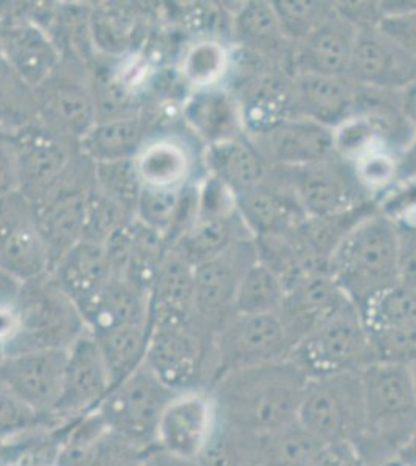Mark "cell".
Here are the masks:
<instances>
[{
    "label": "cell",
    "mask_w": 416,
    "mask_h": 466,
    "mask_svg": "<svg viewBox=\"0 0 416 466\" xmlns=\"http://www.w3.org/2000/svg\"><path fill=\"white\" fill-rule=\"evenodd\" d=\"M207 175L215 176L235 193L252 190L270 175V167L248 136L207 147L204 153Z\"/></svg>",
    "instance_id": "obj_31"
},
{
    "label": "cell",
    "mask_w": 416,
    "mask_h": 466,
    "mask_svg": "<svg viewBox=\"0 0 416 466\" xmlns=\"http://www.w3.org/2000/svg\"><path fill=\"white\" fill-rule=\"evenodd\" d=\"M370 331L416 323V288L398 283L359 309Z\"/></svg>",
    "instance_id": "obj_38"
},
{
    "label": "cell",
    "mask_w": 416,
    "mask_h": 466,
    "mask_svg": "<svg viewBox=\"0 0 416 466\" xmlns=\"http://www.w3.org/2000/svg\"><path fill=\"white\" fill-rule=\"evenodd\" d=\"M237 210L253 239L290 235L308 217L289 187L270 168L263 184L235 197Z\"/></svg>",
    "instance_id": "obj_19"
},
{
    "label": "cell",
    "mask_w": 416,
    "mask_h": 466,
    "mask_svg": "<svg viewBox=\"0 0 416 466\" xmlns=\"http://www.w3.org/2000/svg\"><path fill=\"white\" fill-rule=\"evenodd\" d=\"M182 116L206 148L246 134L241 106L224 86L195 90L184 103Z\"/></svg>",
    "instance_id": "obj_26"
},
{
    "label": "cell",
    "mask_w": 416,
    "mask_h": 466,
    "mask_svg": "<svg viewBox=\"0 0 416 466\" xmlns=\"http://www.w3.org/2000/svg\"><path fill=\"white\" fill-rule=\"evenodd\" d=\"M52 274L86 322L111 281V257L103 244L79 241L56 263Z\"/></svg>",
    "instance_id": "obj_24"
},
{
    "label": "cell",
    "mask_w": 416,
    "mask_h": 466,
    "mask_svg": "<svg viewBox=\"0 0 416 466\" xmlns=\"http://www.w3.org/2000/svg\"><path fill=\"white\" fill-rule=\"evenodd\" d=\"M330 274L362 309L380 292L400 283L398 226L380 210L362 218L332 252Z\"/></svg>",
    "instance_id": "obj_2"
},
{
    "label": "cell",
    "mask_w": 416,
    "mask_h": 466,
    "mask_svg": "<svg viewBox=\"0 0 416 466\" xmlns=\"http://www.w3.org/2000/svg\"><path fill=\"white\" fill-rule=\"evenodd\" d=\"M292 349L294 344L279 313L235 314L213 336V382L230 371L286 360Z\"/></svg>",
    "instance_id": "obj_10"
},
{
    "label": "cell",
    "mask_w": 416,
    "mask_h": 466,
    "mask_svg": "<svg viewBox=\"0 0 416 466\" xmlns=\"http://www.w3.org/2000/svg\"><path fill=\"white\" fill-rule=\"evenodd\" d=\"M151 136L149 118L140 109L98 120L79 142V149L94 164L122 162L134 159Z\"/></svg>",
    "instance_id": "obj_29"
},
{
    "label": "cell",
    "mask_w": 416,
    "mask_h": 466,
    "mask_svg": "<svg viewBox=\"0 0 416 466\" xmlns=\"http://www.w3.org/2000/svg\"><path fill=\"white\" fill-rule=\"evenodd\" d=\"M232 28L233 37L243 50L290 70L294 44L286 36L272 2H246L233 17Z\"/></svg>",
    "instance_id": "obj_28"
},
{
    "label": "cell",
    "mask_w": 416,
    "mask_h": 466,
    "mask_svg": "<svg viewBox=\"0 0 416 466\" xmlns=\"http://www.w3.org/2000/svg\"><path fill=\"white\" fill-rule=\"evenodd\" d=\"M37 122L61 137L79 144L94 127L96 116L90 66L63 58L35 87Z\"/></svg>",
    "instance_id": "obj_8"
},
{
    "label": "cell",
    "mask_w": 416,
    "mask_h": 466,
    "mask_svg": "<svg viewBox=\"0 0 416 466\" xmlns=\"http://www.w3.org/2000/svg\"><path fill=\"white\" fill-rule=\"evenodd\" d=\"M407 367H409V370H411V382H413V389H415L416 395V362L415 364H411V366Z\"/></svg>",
    "instance_id": "obj_53"
},
{
    "label": "cell",
    "mask_w": 416,
    "mask_h": 466,
    "mask_svg": "<svg viewBox=\"0 0 416 466\" xmlns=\"http://www.w3.org/2000/svg\"><path fill=\"white\" fill-rule=\"evenodd\" d=\"M365 408V434L360 452L393 450L395 454L416 428V395L409 367L373 362L360 370Z\"/></svg>",
    "instance_id": "obj_3"
},
{
    "label": "cell",
    "mask_w": 416,
    "mask_h": 466,
    "mask_svg": "<svg viewBox=\"0 0 416 466\" xmlns=\"http://www.w3.org/2000/svg\"><path fill=\"white\" fill-rule=\"evenodd\" d=\"M309 466H370L354 441L321 445Z\"/></svg>",
    "instance_id": "obj_48"
},
{
    "label": "cell",
    "mask_w": 416,
    "mask_h": 466,
    "mask_svg": "<svg viewBox=\"0 0 416 466\" xmlns=\"http://www.w3.org/2000/svg\"><path fill=\"white\" fill-rule=\"evenodd\" d=\"M232 70V54L218 39H199L185 50L180 59V78L195 90L219 87Z\"/></svg>",
    "instance_id": "obj_34"
},
{
    "label": "cell",
    "mask_w": 416,
    "mask_h": 466,
    "mask_svg": "<svg viewBox=\"0 0 416 466\" xmlns=\"http://www.w3.org/2000/svg\"><path fill=\"white\" fill-rule=\"evenodd\" d=\"M193 160L182 138L154 134L134 157V165L143 187L176 190L191 184Z\"/></svg>",
    "instance_id": "obj_30"
},
{
    "label": "cell",
    "mask_w": 416,
    "mask_h": 466,
    "mask_svg": "<svg viewBox=\"0 0 416 466\" xmlns=\"http://www.w3.org/2000/svg\"><path fill=\"white\" fill-rule=\"evenodd\" d=\"M19 191L16 151L10 136L0 134V199Z\"/></svg>",
    "instance_id": "obj_50"
},
{
    "label": "cell",
    "mask_w": 416,
    "mask_h": 466,
    "mask_svg": "<svg viewBox=\"0 0 416 466\" xmlns=\"http://www.w3.org/2000/svg\"><path fill=\"white\" fill-rule=\"evenodd\" d=\"M67 350H36L0 358V382L21 401L48 417L56 412L63 392Z\"/></svg>",
    "instance_id": "obj_16"
},
{
    "label": "cell",
    "mask_w": 416,
    "mask_h": 466,
    "mask_svg": "<svg viewBox=\"0 0 416 466\" xmlns=\"http://www.w3.org/2000/svg\"><path fill=\"white\" fill-rule=\"evenodd\" d=\"M347 78L371 89H404L416 81V58L401 50L378 27L360 28Z\"/></svg>",
    "instance_id": "obj_18"
},
{
    "label": "cell",
    "mask_w": 416,
    "mask_h": 466,
    "mask_svg": "<svg viewBox=\"0 0 416 466\" xmlns=\"http://www.w3.org/2000/svg\"><path fill=\"white\" fill-rule=\"evenodd\" d=\"M289 358L309 380L360 371L373 364L371 336L359 308L353 302L339 308L295 345Z\"/></svg>",
    "instance_id": "obj_5"
},
{
    "label": "cell",
    "mask_w": 416,
    "mask_h": 466,
    "mask_svg": "<svg viewBox=\"0 0 416 466\" xmlns=\"http://www.w3.org/2000/svg\"><path fill=\"white\" fill-rule=\"evenodd\" d=\"M145 364L173 392L198 390L207 364L215 378L213 336L198 319L149 327Z\"/></svg>",
    "instance_id": "obj_7"
},
{
    "label": "cell",
    "mask_w": 416,
    "mask_h": 466,
    "mask_svg": "<svg viewBox=\"0 0 416 466\" xmlns=\"http://www.w3.org/2000/svg\"><path fill=\"white\" fill-rule=\"evenodd\" d=\"M111 392V380L96 336L89 329L67 349L63 392L56 415H75L100 406Z\"/></svg>",
    "instance_id": "obj_20"
},
{
    "label": "cell",
    "mask_w": 416,
    "mask_h": 466,
    "mask_svg": "<svg viewBox=\"0 0 416 466\" xmlns=\"http://www.w3.org/2000/svg\"><path fill=\"white\" fill-rule=\"evenodd\" d=\"M321 445L325 443L295 420L272 434L263 435L264 466H309Z\"/></svg>",
    "instance_id": "obj_37"
},
{
    "label": "cell",
    "mask_w": 416,
    "mask_h": 466,
    "mask_svg": "<svg viewBox=\"0 0 416 466\" xmlns=\"http://www.w3.org/2000/svg\"><path fill=\"white\" fill-rule=\"evenodd\" d=\"M309 378L290 358L230 371L211 384L217 420L232 430L269 435L294 423Z\"/></svg>",
    "instance_id": "obj_1"
},
{
    "label": "cell",
    "mask_w": 416,
    "mask_h": 466,
    "mask_svg": "<svg viewBox=\"0 0 416 466\" xmlns=\"http://www.w3.org/2000/svg\"><path fill=\"white\" fill-rule=\"evenodd\" d=\"M94 336L111 380V390L145 364L149 325L114 327L94 333Z\"/></svg>",
    "instance_id": "obj_33"
},
{
    "label": "cell",
    "mask_w": 416,
    "mask_h": 466,
    "mask_svg": "<svg viewBox=\"0 0 416 466\" xmlns=\"http://www.w3.org/2000/svg\"><path fill=\"white\" fill-rule=\"evenodd\" d=\"M378 30L391 39L401 50L416 58V6L382 17Z\"/></svg>",
    "instance_id": "obj_47"
},
{
    "label": "cell",
    "mask_w": 416,
    "mask_h": 466,
    "mask_svg": "<svg viewBox=\"0 0 416 466\" xmlns=\"http://www.w3.org/2000/svg\"><path fill=\"white\" fill-rule=\"evenodd\" d=\"M348 302L351 300L330 270H320L301 277L286 289L285 302L279 314L295 347Z\"/></svg>",
    "instance_id": "obj_22"
},
{
    "label": "cell",
    "mask_w": 416,
    "mask_h": 466,
    "mask_svg": "<svg viewBox=\"0 0 416 466\" xmlns=\"http://www.w3.org/2000/svg\"><path fill=\"white\" fill-rule=\"evenodd\" d=\"M351 165L359 184L369 195L391 190L400 180V156L391 149H374Z\"/></svg>",
    "instance_id": "obj_43"
},
{
    "label": "cell",
    "mask_w": 416,
    "mask_h": 466,
    "mask_svg": "<svg viewBox=\"0 0 416 466\" xmlns=\"http://www.w3.org/2000/svg\"><path fill=\"white\" fill-rule=\"evenodd\" d=\"M176 395L143 364L107 393L98 417L107 431L134 448L149 446L156 440L158 420Z\"/></svg>",
    "instance_id": "obj_9"
},
{
    "label": "cell",
    "mask_w": 416,
    "mask_h": 466,
    "mask_svg": "<svg viewBox=\"0 0 416 466\" xmlns=\"http://www.w3.org/2000/svg\"><path fill=\"white\" fill-rule=\"evenodd\" d=\"M132 219L136 218L94 186L86 204L85 228L81 241L105 246L106 241L111 238L118 228Z\"/></svg>",
    "instance_id": "obj_39"
},
{
    "label": "cell",
    "mask_w": 416,
    "mask_h": 466,
    "mask_svg": "<svg viewBox=\"0 0 416 466\" xmlns=\"http://www.w3.org/2000/svg\"><path fill=\"white\" fill-rule=\"evenodd\" d=\"M195 319V266L168 249L149 296V327Z\"/></svg>",
    "instance_id": "obj_27"
},
{
    "label": "cell",
    "mask_w": 416,
    "mask_h": 466,
    "mask_svg": "<svg viewBox=\"0 0 416 466\" xmlns=\"http://www.w3.org/2000/svg\"><path fill=\"white\" fill-rule=\"evenodd\" d=\"M0 134H4V133H2V131H0Z\"/></svg>",
    "instance_id": "obj_54"
},
{
    "label": "cell",
    "mask_w": 416,
    "mask_h": 466,
    "mask_svg": "<svg viewBox=\"0 0 416 466\" xmlns=\"http://www.w3.org/2000/svg\"><path fill=\"white\" fill-rule=\"evenodd\" d=\"M89 25L96 48L109 58H122L132 36L129 17L114 10H96L89 16Z\"/></svg>",
    "instance_id": "obj_44"
},
{
    "label": "cell",
    "mask_w": 416,
    "mask_h": 466,
    "mask_svg": "<svg viewBox=\"0 0 416 466\" xmlns=\"http://www.w3.org/2000/svg\"><path fill=\"white\" fill-rule=\"evenodd\" d=\"M358 35L359 28L334 11L320 27L294 44L292 74L347 76Z\"/></svg>",
    "instance_id": "obj_23"
},
{
    "label": "cell",
    "mask_w": 416,
    "mask_h": 466,
    "mask_svg": "<svg viewBox=\"0 0 416 466\" xmlns=\"http://www.w3.org/2000/svg\"><path fill=\"white\" fill-rule=\"evenodd\" d=\"M217 428V410L210 393H178L158 420L154 443L164 456L176 461H199Z\"/></svg>",
    "instance_id": "obj_15"
},
{
    "label": "cell",
    "mask_w": 416,
    "mask_h": 466,
    "mask_svg": "<svg viewBox=\"0 0 416 466\" xmlns=\"http://www.w3.org/2000/svg\"><path fill=\"white\" fill-rule=\"evenodd\" d=\"M396 457H398L401 466H416V428L411 431L406 443L401 446Z\"/></svg>",
    "instance_id": "obj_52"
},
{
    "label": "cell",
    "mask_w": 416,
    "mask_h": 466,
    "mask_svg": "<svg viewBox=\"0 0 416 466\" xmlns=\"http://www.w3.org/2000/svg\"><path fill=\"white\" fill-rule=\"evenodd\" d=\"M246 136L270 168H295L336 154L331 127L303 116H286Z\"/></svg>",
    "instance_id": "obj_17"
},
{
    "label": "cell",
    "mask_w": 416,
    "mask_h": 466,
    "mask_svg": "<svg viewBox=\"0 0 416 466\" xmlns=\"http://www.w3.org/2000/svg\"><path fill=\"white\" fill-rule=\"evenodd\" d=\"M398 270L401 283L416 288V228L398 226Z\"/></svg>",
    "instance_id": "obj_49"
},
{
    "label": "cell",
    "mask_w": 416,
    "mask_h": 466,
    "mask_svg": "<svg viewBox=\"0 0 416 466\" xmlns=\"http://www.w3.org/2000/svg\"><path fill=\"white\" fill-rule=\"evenodd\" d=\"M43 419L0 382V440L32 430Z\"/></svg>",
    "instance_id": "obj_46"
},
{
    "label": "cell",
    "mask_w": 416,
    "mask_h": 466,
    "mask_svg": "<svg viewBox=\"0 0 416 466\" xmlns=\"http://www.w3.org/2000/svg\"><path fill=\"white\" fill-rule=\"evenodd\" d=\"M37 122L35 87L0 55V131L15 136Z\"/></svg>",
    "instance_id": "obj_35"
},
{
    "label": "cell",
    "mask_w": 416,
    "mask_h": 466,
    "mask_svg": "<svg viewBox=\"0 0 416 466\" xmlns=\"http://www.w3.org/2000/svg\"><path fill=\"white\" fill-rule=\"evenodd\" d=\"M0 55L32 87L41 85L63 61L50 33L30 21L0 28Z\"/></svg>",
    "instance_id": "obj_25"
},
{
    "label": "cell",
    "mask_w": 416,
    "mask_h": 466,
    "mask_svg": "<svg viewBox=\"0 0 416 466\" xmlns=\"http://www.w3.org/2000/svg\"><path fill=\"white\" fill-rule=\"evenodd\" d=\"M11 142L16 151L19 191L30 204L46 197L81 153L79 144L61 137L39 122L11 136Z\"/></svg>",
    "instance_id": "obj_14"
},
{
    "label": "cell",
    "mask_w": 416,
    "mask_h": 466,
    "mask_svg": "<svg viewBox=\"0 0 416 466\" xmlns=\"http://www.w3.org/2000/svg\"><path fill=\"white\" fill-rule=\"evenodd\" d=\"M184 188L169 190V188L143 187L134 218L145 228L157 233L158 237H162L165 241L179 210Z\"/></svg>",
    "instance_id": "obj_42"
},
{
    "label": "cell",
    "mask_w": 416,
    "mask_h": 466,
    "mask_svg": "<svg viewBox=\"0 0 416 466\" xmlns=\"http://www.w3.org/2000/svg\"><path fill=\"white\" fill-rule=\"evenodd\" d=\"M259 261L255 239H239L211 260L195 266V313L215 336L235 316L238 288L249 268Z\"/></svg>",
    "instance_id": "obj_12"
},
{
    "label": "cell",
    "mask_w": 416,
    "mask_h": 466,
    "mask_svg": "<svg viewBox=\"0 0 416 466\" xmlns=\"http://www.w3.org/2000/svg\"><path fill=\"white\" fill-rule=\"evenodd\" d=\"M96 187L120 204L129 215H136L143 186L138 179L134 159L96 164Z\"/></svg>",
    "instance_id": "obj_41"
},
{
    "label": "cell",
    "mask_w": 416,
    "mask_h": 466,
    "mask_svg": "<svg viewBox=\"0 0 416 466\" xmlns=\"http://www.w3.org/2000/svg\"><path fill=\"white\" fill-rule=\"evenodd\" d=\"M400 109L416 133V81L400 90Z\"/></svg>",
    "instance_id": "obj_51"
},
{
    "label": "cell",
    "mask_w": 416,
    "mask_h": 466,
    "mask_svg": "<svg viewBox=\"0 0 416 466\" xmlns=\"http://www.w3.org/2000/svg\"><path fill=\"white\" fill-rule=\"evenodd\" d=\"M362 87L347 76L294 74L292 116L309 118L323 127H339L358 114Z\"/></svg>",
    "instance_id": "obj_21"
},
{
    "label": "cell",
    "mask_w": 416,
    "mask_h": 466,
    "mask_svg": "<svg viewBox=\"0 0 416 466\" xmlns=\"http://www.w3.org/2000/svg\"><path fill=\"white\" fill-rule=\"evenodd\" d=\"M248 238L253 237L238 212L222 217L198 215L193 226L180 237L171 250L178 252L190 265L198 266L211 260L239 239Z\"/></svg>",
    "instance_id": "obj_32"
},
{
    "label": "cell",
    "mask_w": 416,
    "mask_h": 466,
    "mask_svg": "<svg viewBox=\"0 0 416 466\" xmlns=\"http://www.w3.org/2000/svg\"><path fill=\"white\" fill-rule=\"evenodd\" d=\"M297 421L321 443L354 441L365 434L360 371L309 380Z\"/></svg>",
    "instance_id": "obj_6"
},
{
    "label": "cell",
    "mask_w": 416,
    "mask_h": 466,
    "mask_svg": "<svg viewBox=\"0 0 416 466\" xmlns=\"http://www.w3.org/2000/svg\"><path fill=\"white\" fill-rule=\"evenodd\" d=\"M286 287L269 266L257 261L249 268L238 288L235 314L279 313L285 302Z\"/></svg>",
    "instance_id": "obj_36"
},
{
    "label": "cell",
    "mask_w": 416,
    "mask_h": 466,
    "mask_svg": "<svg viewBox=\"0 0 416 466\" xmlns=\"http://www.w3.org/2000/svg\"><path fill=\"white\" fill-rule=\"evenodd\" d=\"M19 329L8 340L5 355L36 350H67L87 329L79 313L52 272L19 285L15 300Z\"/></svg>",
    "instance_id": "obj_4"
},
{
    "label": "cell",
    "mask_w": 416,
    "mask_h": 466,
    "mask_svg": "<svg viewBox=\"0 0 416 466\" xmlns=\"http://www.w3.org/2000/svg\"><path fill=\"white\" fill-rule=\"evenodd\" d=\"M0 272L17 285L52 272L32 204L21 191L0 199Z\"/></svg>",
    "instance_id": "obj_13"
},
{
    "label": "cell",
    "mask_w": 416,
    "mask_h": 466,
    "mask_svg": "<svg viewBox=\"0 0 416 466\" xmlns=\"http://www.w3.org/2000/svg\"><path fill=\"white\" fill-rule=\"evenodd\" d=\"M308 218H330L370 202L353 165L339 156L295 168H274Z\"/></svg>",
    "instance_id": "obj_11"
},
{
    "label": "cell",
    "mask_w": 416,
    "mask_h": 466,
    "mask_svg": "<svg viewBox=\"0 0 416 466\" xmlns=\"http://www.w3.org/2000/svg\"><path fill=\"white\" fill-rule=\"evenodd\" d=\"M374 362L411 366L416 362V323L370 331Z\"/></svg>",
    "instance_id": "obj_45"
},
{
    "label": "cell",
    "mask_w": 416,
    "mask_h": 466,
    "mask_svg": "<svg viewBox=\"0 0 416 466\" xmlns=\"http://www.w3.org/2000/svg\"><path fill=\"white\" fill-rule=\"evenodd\" d=\"M272 4L292 44L300 43L336 11L334 2L319 0H272Z\"/></svg>",
    "instance_id": "obj_40"
}]
</instances>
